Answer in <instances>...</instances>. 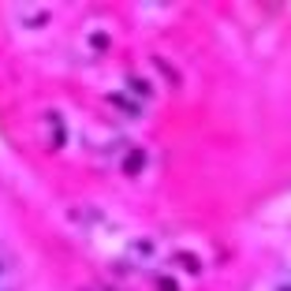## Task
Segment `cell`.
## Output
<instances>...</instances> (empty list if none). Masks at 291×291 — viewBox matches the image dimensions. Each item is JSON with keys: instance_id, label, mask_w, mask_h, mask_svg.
<instances>
[{"instance_id": "cell-1", "label": "cell", "mask_w": 291, "mask_h": 291, "mask_svg": "<svg viewBox=\"0 0 291 291\" xmlns=\"http://www.w3.org/2000/svg\"><path fill=\"white\" fill-rule=\"evenodd\" d=\"M138 164H142V153H131L127 157V172H138Z\"/></svg>"}]
</instances>
